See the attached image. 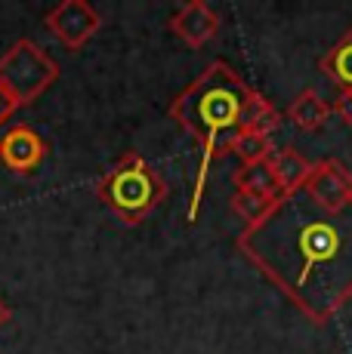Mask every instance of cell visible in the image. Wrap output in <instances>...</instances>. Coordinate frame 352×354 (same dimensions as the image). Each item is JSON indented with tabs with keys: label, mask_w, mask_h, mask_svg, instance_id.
I'll return each instance as SVG.
<instances>
[{
	"label": "cell",
	"mask_w": 352,
	"mask_h": 354,
	"mask_svg": "<svg viewBox=\"0 0 352 354\" xmlns=\"http://www.w3.org/2000/svg\"><path fill=\"white\" fill-rule=\"evenodd\" d=\"M235 247L309 324H331L352 302V207L331 213L303 188L281 194Z\"/></svg>",
	"instance_id": "obj_1"
},
{
	"label": "cell",
	"mask_w": 352,
	"mask_h": 354,
	"mask_svg": "<svg viewBox=\"0 0 352 354\" xmlns=\"http://www.w3.org/2000/svg\"><path fill=\"white\" fill-rule=\"evenodd\" d=\"M256 93L260 90H254L229 62L213 59L186 90L176 93V99L167 108V118L186 129L198 142L201 151L198 173H195V185H192V201H188V213H186L188 222L198 219L211 167L220 158L232 154L235 136L245 133L247 111L254 105Z\"/></svg>",
	"instance_id": "obj_2"
},
{
	"label": "cell",
	"mask_w": 352,
	"mask_h": 354,
	"mask_svg": "<svg viewBox=\"0 0 352 354\" xmlns=\"http://www.w3.org/2000/svg\"><path fill=\"white\" fill-rule=\"evenodd\" d=\"M96 197L127 228H137L167 201V182L139 151H127L96 179Z\"/></svg>",
	"instance_id": "obj_3"
},
{
	"label": "cell",
	"mask_w": 352,
	"mask_h": 354,
	"mask_svg": "<svg viewBox=\"0 0 352 354\" xmlns=\"http://www.w3.org/2000/svg\"><path fill=\"white\" fill-rule=\"evenodd\" d=\"M59 62L31 37H19L0 56V84L6 86L19 108H28L59 80Z\"/></svg>",
	"instance_id": "obj_4"
},
{
	"label": "cell",
	"mask_w": 352,
	"mask_h": 354,
	"mask_svg": "<svg viewBox=\"0 0 352 354\" xmlns=\"http://www.w3.org/2000/svg\"><path fill=\"white\" fill-rule=\"evenodd\" d=\"M44 25L69 53H78L103 31V12L87 0H62L44 12Z\"/></svg>",
	"instance_id": "obj_5"
},
{
	"label": "cell",
	"mask_w": 352,
	"mask_h": 354,
	"mask_svg": "<svg viewBox=\"0 0 352 354\" xmlns=\"http://www.w3.org/2000/svg\"><path fill=\"white\" fill-rule=\"evenodd\" d=\"M303 192L313 197L318 207L331 209V213H340V209L352 207V173L343 167V160L322 158L309 169L306 182H303Z\"/></svg>",
	"instance_id": "obj_6"
},
{
	"label": "cell",
	"mask_w": 352,
	"mask_h": 354,
	"mask_svg": "<svg viewBox=\"0 0 352 354\" xmlns=\"http://www.w3.org/2000/svg\"><path fill=\"white\" fill-rule=\"evenodd\" d=\"M50 154L46 139L28 124H12L0 136V163L16 176H31Z\"/></svg>",
	"instance_id": "obj_7"
},
{
	"label": "cell",
	"mask_w": 352,
	"mask_h": 354,
	"mask_svg": "<svg viewBox=\"0 0 352 354\" xmlns=\"http://www.w3.org/2000/svg\"><path fill=\"white\" fill-rule=\"evenodd\" d=\"M167 28H170L173 37L182 40L188 50H201V46H207L216 34H220L222 19L204 0H188V3H182L170 16Z\"/></svg>",
	"instance_id": "obj_8"
},
{
	"label": "cell",
	"mask_w": 352,
	"mask_h": 354,
	"mask_svg": "<svg viewBox=\"0 0 352 354\" xmlns=\"http://www.w3.org/2000/svg\"><path fill=\"white\" fill-rule=\"evenodd\" d=\"M331 114H334L331 102H324L318 90L306 86V90H300L294 99H290L288 111H284V120L294 124V129H300V133H315V129H322L328 124Z\"/></svg>",
	"instance_id": "obj_9"
},
{
	"label": "cell",
	"mask_w": 352,
	"mask_h": 354,
	"mask_svg": "<svg viewBox=\"0 0 352 354\" xmlns=\"http://www.w3.org/2000/svg\"><path fill=\"white\" fill-rule=\"evenodd\" d=\"M269 169L275 176V185H279L281 194H290V192H300L303 182H306L309 169H313V160L306 154H300L294 145H284V148H275L272 158L266 160Z\"/></svg>",
	"instance_id": "obj_10"
},
{
	"label": "cell",
	"mask_w": 352,
	"mask_h": 354,
	"mask_svg": "<svg viewBox=\"0 0 352 354\" xmlns=\"http://www.w3.org/2000/svg\"><path fill=\"white\" fill-rule=\"evenodd\" d=\"M318 71L328 74L340 93H352V28L331 50H324V56L318 59Z\"/></svg>",
	"instance_id": "obj_11"
},
{
	"label": "cell",
	"mask_w": 352,
	"mask_h": 354,
	"mask_svg": "<svg viewBox=\"0 0 352 354\" xmlns=\"http://www.w3.org/2000/svg\"><path fill=\"white\" fill-rule=\"evenodd\" d=\"M232 185L238 194H254L263 201L275 203L281 197L279 185H275V176L269 169V163H250V167H238L232 173Z\"/></svg>",
	"instance_id": "obj_12"
},
{
	"label": "cell",
	"mask_w": 352,
	"mask_h": 354,
	"mask_svg": "<svg viewBox=\"0 0 352 354\" xmlns=\"http://www.w3.org/2000/svg\"><path fill=\"white\" fill-rule=\"evenodd\" d=\"M275 145L272 136H260V133H238L232 142V154L241 160V167H250V163H266L272 158Z\"/></svg>",
	"instance_id": "obj_13"
},
{
	"label": "cell",
	"mask_w": 352,
	"mask_h": 354,
	"mask_svg": "<svg viewBox=\"0 0 352 354\" xmlns=\"http://www.w3.org/2000/svg\"><path fill=\"white\" fill-rule=\"evenodd\" d=\"M284 124V111L272 105L263 93H256L254 105L247 111V124H245V133H260V136H272L275 129Z\"/></svg>",
	"instance_id": "obj_14"
},
{
	"label": "cell",
	"mask_w": 352,
	"mask_h": 354,
	"mask_svg": "<svg viewBox=\"0 0 352 354\" xmlns=\"http://www.w3.org/2000/svg\"><path fill=\"white\" fill-rule=\"evenodd\" d=\"M269 207H272V203L263 201V197H254V194H238V192H235V197H232V213L238 216L245 225H254V222H260L263 216H266Z\"/></svg>",
	"instance_id": "obj_15"
},
{
	"label": "cell",
	"mask_w": 352,
	"mask_h": 354,
	"mask_svg": "<svg viewBox=\"0 0 352 354\" xmlns=\"http://www.w3.org/2000/svg\"><path fill=\"white\" fill-rule=\"evenodd\" d=\"M331 108H334L337 118H340L343 124H346V127L352 129V93H340V99H337Z\"/></svg>",
	"instance_id": "obj_16"
},
{
	"label": "cell",
	"mask_w": 352,
	"mask_h": 354,
	"mask_svg": "<svg viewBox=\"0 0 352 354\" xmlns=\"http://www.w3.org/2000/svg\"><path fill=\"white\" fill-rule=\"evenodd\" d=\"M19 111V105H16V99L6 93V86L0 84V129H3V124L12 118V114Z\"/></svg>",
	"instance_id": "obj_17"
},
{
	"label": "cell",
	"mask_w": 352,
	"mask_h": 354,
	"mask_svg": "<svg viewBox=\"0 0 352 354\" xmlns=\"http://www.w3.org/2000/svg\"><path fill=\"white\" fill-rule=\"evenodd\" d=\"M10 321H12V308L3 302V296H0V330H3V326L10 324Z\"/></svg>",
	"instance_id": "obj_18"
}]
</instances>
